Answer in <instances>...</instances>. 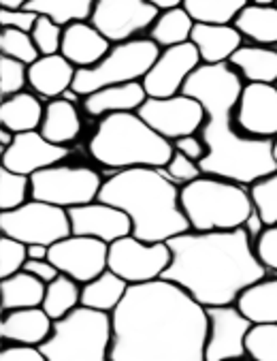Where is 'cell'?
<instances>
[{
	"label": "cell",
	"mask_w": 277,
	"mask_h": 361,
	"mask_svg": "<svg viewBox=\"0 0 277 361\" xmlns=\"http://www.w3.org/2000/svg\"><path fill=\"white\" fill-rule=\"evenodd\" d=\"M243 80L231 64H200L183 86V94L196 99L205 109L198 130L207 146L198 163L205 176L224 178L243 186L277 171L273 141L243 135L235 122V109Z\"/></svg>",
	"instance_id": "7a4b0ae2"
},
{
	"label": "cell",
	"mask_w": 277,
	"mask_h": 361,
	"mask_svg": "<svg viewBox=\"0 0 277 361\" xmlns=\"http://www.w3.org/2000/svg\"><path fill=\"white\" fill-rule=\"evenodd\" d=\"M160 47L150 37H138L111 45L109 54L90 68H79L73 90L84 99L101 88L143 82L148 71L156 62Z\"/></svg>",
	"instance_id": "ba28073f"
},
{
	"label": "cell",
	"mask_w": 277,
	"mask_h": 361,
	"mask_svg": "<svg viewBox=\"0 0 277 361\" xmlns=\"http://www.w3.org/2000/svg\"><path fill=\"white\" fill-rule=\"evenodd\" d=\"M235 122L243 135L273 141L277 137V84H243Z\"/></svg>",
	"instance_id": "e0dca14e"
},
{
	"label": "cell",
	"mask_w": 277,
	"mask_h": 361,
	"mask_svg": "<svg viewBox=\"0 0 277 361\" xmlns=\"http://www.w3.org/2000/svg\"><path fill=\"white\" fill-rule=\"evenodd\" d=\"M158 13L146 0H96L90 24L115 45L138 39V35L152 28Z\"/></svg>",
	"instance_id": "7c38bea8"
},
{
	"label": "cell",
	"mask_w": 277,
	"mask_h": 361,
	"mask_svg": "<svg viewBox=\"0 0 277 361\" xmlns=\"http://www.w3.org/2000/svg\"><path fill=\"white\" fill-rule=\"evenodd\" d=\"M250 0H183L194 24H235Z\"/></svg>",
	"instance_id": "e575fe53"
},
{
	"label": "cell",
	"mask_w": 277,
	"mask_h": 361,
	"mask_svg": "<svg viewBox=\"0 0 277 361\" xmlns=\"http://www.w3.org/2000/svg\"><path fill=\"white\" fill-rule=\"evenodd\" d=\"M30 0H0V9H24Z\"/></svg>",
	"instance_id": "f5cc1de1"
},
{
	"label": "cell",
	"mask_w": 277,
	"mask_h": 361,
	"mask_svg": "<svg viewBox=\"0 0 277 361\" xmlns=\"http://www.w3.org/2000/svg\"><path fill=\"white\" fill-rule=\"evenodd\" d=\"M28 261V246L15 238H0V278H9L24 269Z\"/></svg>",
	"instance_id": "60d3db41"
},
{
	"label": "cell",
	"mask_w": 277,
	"mask_h": 361,
	"mask_svg": "<svg viewBox=\"0 0 277 361\" xmlns=\"http://www.w3.org/2000/svg\"><path fill=\"white\" fill-rule=\"evenodd\" d=\"M45 282L28 271H18L9 278H0V293H3V312L39 308L45 298Z\"/></svg>",
	"instance_id": "4dcf8cb0"
},
{
	"label": "cell",
	"mask_w": 277,
	"mask_h": 361,
	"mask_svg": "<svg viewBox=\"0 0 277 361\" xmlns=\"http://www.w3.org/2000/svg\"><path fill=\"white\" fill-rule=\"evenodd\" d=\"M101 201L120 207L132 223V235L143 242H169L190 231L175 186L160 167H132L103 182Z\"/></svg>",
	"instance_id": "277c9868"
},
{
	"label": "cell",
	"mask_w": 277,
	"mask_h": 361,
	"mask_svg": "<svg viewBox=\"0 0 277 361\" xmlns=\"http://www.w3.org/2000/svg\"><path fill=\"white\" fill-rule=\"evenodd\" d=\"M250 188V197L266 227L277 225V171L256 180Z\"/></svg>",
	"instance_id": "74e56055"
},
{
	"label": "cell",
	"mask_w": 277,
	"mask_h": 361,
	"mask_svg": "<svg viewBox=\"0 0 277 361\" xmlns=\"http://www.w3.org/2000/svg\"><path fill=\"white\" fill-rule=\"evenodd\" d=\"M254 5H277V0H250Z\"/></svg>",
	"instance_id": "db71d44e"
},
{
	"label": "cell",
	"mask_w": 277,
	"mask_h": 361,
	"mask_svg": "<svg viewBox=\"0 0 277 361\" xmlns=\"http://www.w3.org/2000/svg\"><path fill=\"white\" fill-rule=\"evenodd\" d=\"M49 261L60 269V274L86 284L109 269V244L96 238L71 233L49 246Z\"/></svg>",
	"instance_id": "5bb4252c"
},
{
	"label": "cell",
	"mask_w": 277,
	"mask_h": 361,
	"mask_svg": "<svg viewBox=\"0 0 277 361\" xmlns=\"http://www.w3.org/2000/svg\"><path fill=\"white\" fill-rule=\"evenodd\" d=\"M28 259H34V261L49 259V246H43V244H30V246H28Z\"/></svg>",
	"instance_id": "816d5d0a"
},
{
	"label": "cell",
	"mask_w": 277,
	"mask_h": 361,
	"mask_svg": "<svg viewBox=\"0 0 277 361\" xmlns=\"http://www.w3.org/2000/svg\"><path fill=\"white\" fill-rule=\"evenodd\" d=\"M111 49V41L90 22H75L62 32L60 54L77 71L98 64Z\"/></svg>",
	"instance_id": "ffe728a7"
},
{
	"label": "cell",
	"mask_w": 277,
	"mask_h": 361,
	"mask_svg": "<svg viewBox=\"0 0 277 361\" xmlns=\"http://www.w3.org/2000/svg\"><path fill=\"white\" fill-rule=\"evenodd\" d=\"M82 114L77 103L68 99H53L45 105V116L41 122V135L58 146H71L82 135Z\"/></svg>",
	"instance_id": "484cf974"
},
{
	"label": "cell",
	"mask_w": 277,
	"mask_h": 361,
	"mask_svg": "<svg viewBox=\"0 0 277 361\" xmlns=\"http://www.w3.org/2000/svg\"><path fill=\"white\" fill-rule=\"evenodd\" d=\"M243 231H245V235L256 244L258 240H260V235L269 229L266 227V223L262 221V216L258 214V209L254 207L252 212H250V216H247V219H245V223H243V227H241Z\"/></svg>",
	"instance_id": "681fc988"
},
{
	"label": "cell",
	"mask_w": 277,
	"mask_h": 361,
	"mask_svg": "<svg viewBox=\"0 0 277 361\" xmlns=\"http://www.w3.org/2000/svg\"><path fill=\"white\" fill-rule=\"evenodd\" d=\"M128 286L130 284L124 278H120L115 271L105 269L94 280L82 284V306L90 308V310H96V312L113 314L115 308L126 298Z\"/></svg>",
	"instance_id": "f1b7e54d"
},
{
	"label": "cell",
	"mask_w": 277,
	"mask_h": 361,
	"mask_svg": "<svg viewBox=\"0 0 277 361\" xmlns=\"http://www.w3.org/2000/svg\"><path fill=\"white\" fill-rule=\"evenodd\" d=\"M39 348L47 361H109L111 314L79 306L53 321L51 336Z\"/></svg>",
	"instance_id": "52a82bcc"
},
{
	"label": "cell",
	"mask_w": 277,
	"mask_h": 361,
	"mask_svg": "<svg viewBox=\"0 0 277 361\" xmlns=\"http://www.w3.org/2000/svg\"><path fill=\"white\" fill-rule=\"evenodd\" d=\"M200 56L192 41L160 49L156 62L143 78V88L152 99H167L183 92L186 82L200 66Z\"/></svg>",
	"instance_id": "2e32d148"
},
{
	"label": "cell",
	"mask_w": 277,
	"mask_h": 361,
	"mask_svg": "<svg viewBox=\"0 0 277 361\" xmlns=\"http://www.w3.org/2000/svg\"><path fill=\"white\" fill-rule=\"evenodd\" d=\"M173 150L175 152H181L183 157H188V159H192L196 163H200L205 159V154H207V146H205V141L200 139L198 133L175 139L173 141Z\"/></svg>",
	"instance_id": "bcb514c9"
},
{
	"label": "cell",
	"mask_w": 277,
	"mask_h": 361,
	"mask_svg": "<svg viewBox=\"0 0 277 361\" xmlns=\"http://www.w3.org/2000/svg\"><path fill=\"white\" fill-rule=\"evenodd\" d=\"M90 157L107 169L165 167L173 157V143L158 135L136 111L101 118L88 143Z\"/></svg>",
	"instance_id": "5b68a950"
},
{
	"label": "cell",
	"mask_w": 277,
	"mask_h": 361,
	"mask_svg": "<svg viewBox=\"0 0 277 361\" xmlns=\"http://www.w3.org/2000/svg\"><path fill=\"white\" fill-rule=\"evenodd\" d=\"M148 101V92L141 82L117 84L101 88L88 97H84L86 114L94 118H105L109 114H124V111H138Z\"/></svg>",
	"instance_id": "cb8c5ba5"
},
{
	"label": "cell",
	"mask_w": 277,
	"mask_h": 361,
	"mask_svg": "<svg viewBox=\"0 0 277 361\" xmlns=\"http://www.w3.org/2000/svg\"><path fill=\"white\" fill-rule=\"evenodd\" d=\"M68 219H71V231L75 235L96 238L105 244H113L120 238L132 235V223L128 216L120 207L109 205L101 199L71 207Z\"/></svg>",
	"instance_id": "d6986e66"
},
{
	"label": "cell",
	"mask_w": 277,
	"mask_h": 361,
	"mask_svg": "<svg viewBox=\"0 0 277 361\" xmlns=\"http://www.w3.org/2000/svg\"><path fill=\"white\" fill-rule=\"evenodd\" d=\"M160 169L179 188L194 182V180H198L200 176H205L196 161H192V159L183 157L181 152H175V150H173V157L169 159V163L165 167H160Z\"/></svg>",
	"instance_id": "7bdbcfd3"
},
{
	"label": "cell",
	"mask_w": 277,
	"mask_h": 361,
	"mask_svg": "<svg viewBox=\"0 0 277 361\" xmlns=\"http://www.w3.org/2000/svg\"><path fill=\"white\" fill-rule=\"evenodd\" d=\"M26 86H28V64L0 56V94H3V99L24 92Z\"/></svg>",
	"instance_id": "ab89813d"
},
{
	"label": "cell",
	"mask_w": 277,
	"mask_h": 361,
	"mask_svg": "<svg viewBox=\"0 0 277 361\" xmlns=\"http://www.w3.org/2000/svg\"><path fill=\"white\" fill-rule=\"evenodd\" d=\"M0 361H47L39 346L26 344H7L0 350Z\"/></svg>",
	"instance_id": "7dc6e473"
},
{
	"label": "cell",
	"mask_w": 277,
	"mask_h": 361,
	"mask_svg": "<svg viewBox=\"0 0 277 361\" xmlns=\"http://www.w3.org/2000/svg\"><path fill=\"white\" fill-rule=\"evenodd\" d=\"M24 271H28V274L37 276V278H39L41 282H45V284L53 282V280L60 276V269H58L49 259H41V261L28 259V261H26V265H24Z\"/></svg>",
	"instance_id": "c3c4849f"
},
{
	"label": "cell",
	"mask_w": 277,
	"mask_h": 361,
	"mask_svg": "<svg viewBox=\"0 0 277 361\" xmlns=\"http://www.w3.org/2000/svg\"><path fill=\"white\" fill-rule=\"evenodd\" d=\"M179 203L192 231L241 229L254 209L247 186L216 176H200L181 186Z\"/></svg>",
	"instance_id": "8992f818"
},
{
	"label": "cell",
	"mask_w": 277,
	"mask_h": 361,
	"mask_svg": "<svg viewBox=\"0 0 277 361\" xmlns=\"http://www.w3.org/2000/svg\"><path fill=\"white\" fill-rule=\"evenodd\" d=\"M148 5L156 7L158 11H169L175 7H183V0H146Z\"/></svg>",
	"instance_id": "f907efd6"
},
{
	"label": "cell",
	"mask_w": 277,
	"mask_h": 361,
	"mask_svg": "<svg viewBox=\"0 0 277 361\" xmlns=\"http://www.w3.org/2000/svg\"><path fill=\"white\" fill-rule=\"evenodd\" d=\"M207 312V338L205 361H239L247 357L245 336L252 323L239 312L235 304L205 308Z\"/></svg>",
	"instance_id": "9a60e30c"
},
{
	"label": "cell",
	"mask_w": 277,
	"mask_h": 361,
	"mask_svg": "<svg viewBox=\"0 0 277 361\" xmlns=\"http://www.w3.org/2000/svg\"><path fill=\"white\" fill-rule=\"evenodd\" d=\"M0 231L3 235L24 242L26 246H53L56 242L73 233L68 209L37 199L26 201L18 209L0 212Z\"/></svg>",
	"instance_id": "30bf717a"
},
{
	"label": "cell",
	"mask_w": 277,
	"mask_h": 361,
	"mask_svg": "<svg viewBox=\"0 0 277 361\" xmlns=\"http://www.w3.org/2000/svg\"><path fill=\"white\" fill-rule=\"evenodd\" d=\"M62 32H64V28L60 24H56L53 20H49L45 16H39L30 35H32V41L41 56H53V54H60Z\"/></svg>",
	"instance_id": "b9f144b4"
},
{
	"label": "cell",
	"mask_w": 277,
	"mask_h": 361,
	"mask_svg": "<svg viewBox=\"0 0 277 361\" xmlns=\"http://www.w3.org/2000/svg\"><path fill=\"white\" fill-rule=\"evenodd\" d=\"M228 64L245 84H277V47L243 43Z\"/></svg>",
	"instance_id": "d4e9b609"
},
{
	"label": "cell",
	"mask_w": 277,
	"mask_h": 361,
	"mask_svg": "<svg viewBox=\"0 0 277 361\" xmlns=\"http://www.w3.org/2000/svg\"><path fill=\"white\" fill-rule=\"evenodd\" d=\"M250 361H277V323L252 325L245 336Z\"/></svg>",
	"instance_id": "8d00e7d4"
},
{
	"label": "cell",
	"mask_w": 277,
	"mask_h": 361,
	"mask_svg": "<svg viewBox=\"0 0 277 361\" xmlns=\"http://www.w3.org/2000/svg\"><path fill=\"white\" fill-rule=\"evenodd\" d=\"M30 199H32L30 176L11 171L7 167L0 169V212L18 209Z\"/></svg>",
	"instance_id": "d590c367"
},
{
	"label": "cell",
	"mask_w": 277,
	"mask_h": 361,
	"mask_svg": "<svg viewBox=\"0 0 277 361\" xmlns=\"http://www.w3.org/2000/svg\"><path fill=\"white\" fill-rule=\"evenodd\" d=\"M235 306L252 325L277 323V276H264L250 284Z\"/></svg>",
	"instance_id": "4316f807"
},
{
	"label": "cell",
	"mask_w": 277,
	"mask_h": 361,
	"mask_svg": "<svg viewBox=\"0 0 277 361\" xmlns=\"http://www.w3.org/2000/svg\"><path fill=\"white\" fill-rule=\"evenodd\" d=\"M205 308L177 284H130L111 314L109 361H205Z\"/></svg>",
	"instance_id": "6da1fadb"
},
{
	"label": "cell",
	"mask_w": 277,
	"mask_h": 361,
	"mask_svg": "<svg viewBox=\"0 0 277 361\" xmlns=\"http://www.w3.org/2000/svg\"><path fill=\"white\" fill-rule=\"evenodd\" d=\"M167 244L171 248V265L162 278L177 284L202 308L235 304L250 284L269 274L256 252V244L243 229H190Z\"/></svg>",
	"instance_id": "3957f363"
},
{
	"label": "cell",
	"mask_w": 277,
	"mask_h": 361,
	"mask_svg": "<svg viewBox=\"0 0 277 361\" xmlns=\"http://www.w3.org/2000/svg\"><path fill=\"white\" fill-rule=\"evenodd\" d=\"M39 16L30 9H0V26L3 28H15L22 32H32Z\"/></svg>",
	"instance_id": "f6af8a7d"
},
{
	"label": "cell",
	"mask_w": 277,
	"mask_h": 361,
	"mask_svg": "<svg viewBox=\"0 0 277 361\" xmlns=\"http://www.w3.org/2000/svg\"><path fill=\"white\" fill-rule=\"evenodd\" d=\"M273 157H275V163H277V137L273 139Z\"/></svg>",
	"instance_id": "11a10c76"
},
{
	"label": "cell",
	"mask_w": 277,
	"mask_h": 361,
	"mask_svg": "<svg viewBox=\"0 0 277 361\" xmlns=\"http://www.w3.org/2000/svg\"><path fill=\"white\" fill-rule=\"evenodd\" d=\"M51 331L53 319L41 306L3 312V321H0V338L9 344L41 346Z\"/></svg>",
	"instance_id": "7402d4cb"
},
{
	"label": "cell",
	"mask_w": 277,
	"mask_h": 361,
	"mask_svg": "<svg viewBox=\"0 0 277 361\" xmlns=\"http://www.w3.org/2000/svg\"><path fill=\"white\" fill-rule=\"evenodd\" d=\"M254 45L277 47V5L250 3L233 24Z\"/></svg>",
	"instance_id": "f546056e"
},
{
	"label": "cell",
	"mask_w": 277,
	"mask_h": 361,
	"mask_svg": "<svg viewBox=\"0 0 277 361\" xmlns=\"http://www.w3.org/2000/svg\"><path fill=\"white\" fill-rule=\"evenodd\" d=\"M136 114L171 143L179 137L198 133L205 122L202 105L183 92L175 97H167V99L148 97V101Z\"/></svg>",
	"instance_id": "4fadbf2b"
},
{
	"label": "cell",
	"mask_w": 277,
	"mask_h": 361,
	"mask_svg": "<svg viewBox=\"0 0 277 361\" xmlns=\"http://www.w3.org/2000/svg\"><path fill=\"white\" fill-rule=\"evenodd\" d=\"M256 252L262 265L277 276V225L269 227L256 242Z\"/></svg>",
	"instance_id": "ee69618b"
},
{
	"label": "cell",
	"mask_w": 277,
	"mask_h": 361,
	"mask_svg": "<svg viewBox=\"0 0 277 361\" xmlns=\"http://www.w3.org/2000/svg\"><path fill=\"white\" fill-rule=\"evenodd\" d=\"M68 157H71L68 146L51 143L41 135V130H28L18 133L13 143L3 152V167L32 178L51 165L64 163Z\"/></svg>",
	"instance_id": "ac0fdd59"
},
{
	"label": "cell",
	"mask_w": 277,
	"mask_h": 361,
	"mask_svg": "<svg viewBox=\"0 0 277 361\" xmlns=\"http://www.w3.org/2000/svg\"><path fill=\"white\" fill-rule=\"evenodd\" d=\"M82 306V284L73 278L60 274L53 282L45 286V298L41 308L53 319L60 321Z\"/></svg>",
	"instance_id": "d6a6232c"
},
{
	"label": "cell",
	"mask_w": 277,
	"mask_h": 361,
	"mask_svg": "<svg viewBox=\"0 0 277 361\" xmlns=\"http://www.w3.org/2000/svg\"><path fill=\"white\" fill-rule=\"evenodd\" d=\"M190 41L202 64H228L243 45V35L233 24H194Z\"/></svg>",
	"instance_id": "603a6c76"
},
{
	"label": "cell",
	"mask_w": 277,
	"mask_h": 361,
	"mask_svg": "<svg viewBox=\"0 0 277 361\" xmlns=\"http://www.w3.org/2000/svg\"><path fill=\"white\" fill-rule=\"evenodd\" d=\"M96 0H30L26 9L45 16L62 28L75 22H90Z\"/></svg>",
	"instance_id": "836d02e7"
},
{
	"label": "cell",
	"mask_w": 277,
	"mask_h": 361,
	"mask_svg": "<svg viewBox=\"0 0 277 361\" xmlns=\"http://www.w3.org/2000/svg\"><path fill=\"white\" fill-rule=\"evenodd\" d=\"M77 68L62 54L41 56L28 66V86L37 97L45 101L62 99L68 90H73Z\"/></svg>",
	"instance_id": "44dd1931"
},
{
	"label": "cell",
	"mask_w": 277,
	"mask_h": 361,
	"mask_svg": "<svg viewBox=\"0 0 277 361\" xmlns=\"http://www.w3.org/2000/svg\"><path fill=\"white\" fill-rule=\"evenodd\" d=\"M171 265L167 242H143L134 235L109 244V269L128 284H146L160 280Z\"/></svg>",
	"instance_id": "8fae6325"
},
{
	"label": "cell",
	"mask_w": 277,
	"mask_h": 361,
	"mask_svg": "<svg viewBox=\"0 0 277 361\" xmlns=\"http://www.w3.org/2000/svg\"><path fill=\"white\" fill-rule=\"evenodd\" d=\"M0 51H3V56L20 60L28 66L41 58L32 41V35L15 30V28H3V32H0Z\"/></svg>",
	"instance_id": "f35d334b"
},
{
	"label": "cell",
	"mask_w": 277,
	"mask_h": 361,
	"mask_svg": "<svg viewBox=\"0 0 277 361\" xmlns=\"http://www.w3.org/2000/svg\"><path fill=\"white\" fill-rule=\"evenodd\" d=\"M192 30H194V20L190 18V13L183 7H175L169 11H160L148 35L160 49H165V47L188 43L192 39Z\"/></svg>",
	"instance_id": "1f68e13d"
},
{
	"label": "cell",
	"mask_w": 277,
	"mask_h": 361,
	"mask_svg": "<svg viewBox=\"0 0 277 361\" xmlns=\"http://www.w3.org/2000/svg\"><path fill=\"white\" fill-rule=\"evenodd\" d=\"M45 116V105L34 92H20L0 103V126L11 133L39 130Z\"/></svg>",
	"instance_id": "83f0119b"
},
{
	"label": "cell",
	"mask_w": 277,
	"mask_h": 361,
	"mask_svg": "<svg viewBox=\"0 0 277 361\" xmlns=\"http://www.w3.org/2000/svg\"><path fill=\"white\" fill-rule=\"evenodd\" d=\"M30 182L32 199L71 209L96 201L105 180L92 167L58 163L34 173Z\"/></svg>",
	"instance_id": "9c48e42d"
}]
</instances>
